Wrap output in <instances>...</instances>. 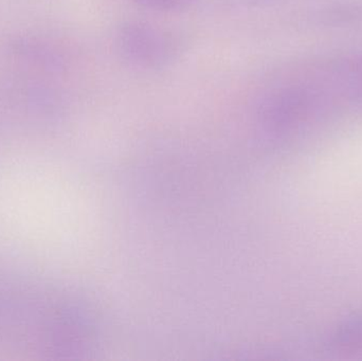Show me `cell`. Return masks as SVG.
<instances>
[{
  "instance_id": "7a4b0ae2",
  "label": "cell",
  "mask_w": 362,
  "mask_h": 361,
  "mask_svg": "<svg viewBox=\"0 0 362 361\" xmlns=\"http://www.w3.org/2000/svg\"><path fill=\"white\" fill-rule=\"evenodd\" d=\"M144 6L157 10H181L191 6L195 0H137Z\"/></svg>"
},
{
  "instance_id": "6da1fadb",
  "label": "cell",
  "mask_w": 362,
  "mask_h": 361,
  "mask_svg": "<svg viewBox=\"0 0 362 361\" xmlns=\"http://www.w3.org/2000/svg\"><path fill=\"white\" fill-rule=\"evenodd\" d=\"M333 345L340 349L362 350V317L354 318L338 329Z\"/></svg>"
}]
</instances>
